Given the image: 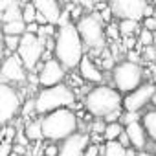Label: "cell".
Instances as JSON below:
<instances>
[{
  "label": "cell",
  "mask_w": 156,
  "mask_h": 156,
  "mask_svg": "<svg viewBox=\"0 0 156 156\" xmlns=\"http://www.w3.org/2000/svg\"><path fill=\"white\" fill-rule=\"evenodd\" d=\"M107 8L110 9L116 20H136L141 22L145 17H152V8L147 0H107Z\"/></svg>",
  "instance_id": "cell-7"
},
{
  "label": "cell",
  "mask_w": 156,
  "mask_h": 156,
  "mask_svg": "<svg viewBox=\"0 0 156 156\" xmlns=\"http://www.w3.org/2000/svg\"><path fill=\"white\" fill-rule=\"evenodd\" d=\"M35 110L39 116H46L59 108H72L75 103V92L70 85L62 83L51 88H42L35 94Z\"/></svg>",
  "instance_id": "cell-4"
},
{
  "label": "cell",
  "mask_w": 156,
  "mask_h": 156,
  "mask_svg": "<svg viewBox=\"0 0 156 156\" xmlns=\"http://www.w3.org/2000/svg\"><path fill=\"white\" fill-rule=\"evenodd\" d=\"M75 26H77V31H79L87 50H90L92 53H101L105 50L107 30H105V22H103L101 15L98 11L83 15L75 22Z\"/></svg>",
  "instance_id": "cell-5"
},
{
  "label": "cell",
  "mask_w": 156,
  "mask_h": 156,
  "mask_svg": "<svg viewBox=\"0 0 156 156\" xmlns=\"http://www.w3.org/2000/svg\"><path fill=\"white\" fill-rule=\"evenodd\" d=\"M24 134L28 136L30 141H41V140H44V134H42V121H41V119H30L28 125L24 127Z\"/></svg>",
  "instance_id": "cell-20"
},
{
  "label": "cell",
  "mask_w": 156,
  "mask_h": 156,
  "mask_svg": "<svg viewBox=\"0 0 156 156\" xmlns=\"http://www.w3.org/2000/svg\"><path fill=\"white\" fill-rule=\"evenodd\" d=\"M53 53L66 72L79 68L83 57L87 55V48L73 22L57 26V33L53 37Z\"/></svg>",
  "instance_id": "cell-1"
},
{
  "label": "cell",
  "mask_w": 156,
  "mask_h": 156,
  "mask_svg": "<svg viewBox=\"0 0 156 156\" xmlns=\"http://www.w3.org/2000/svg\"><path fill=\"white\" fill-rule=\"evenodd\" d=\"M28 79V68L20 61L17 53L6 55V59L0 62V83L8 85H24Z\"/></svg>",
  "instance_id": "cell-10"
},
{
  "label": "cell",
  "mask_w": 156,
  "mask_h": 156,
  "mask_svg": "<svg viewBox=\"0 0 156 156\" xmlns=\"http://www.w3.org/2000/svg\"><path fill=\"white\" fill-rule=\"evenodd\" d=\"M4 42H6V51H9V55H11V53H17L19 51L20 37H17V35H6Z\"/></svg>",
  "instance_id": "cell-26"
},
{
  "label": "cell",
  "mask_w": 156,
  "mask_h": 156,
  "mask_svg": "<svg viewBox=\"0 0 156 156\" xmlns=\"http://www.w3.org/2000/svg\"><path fill=\"white\" fill-rule=\"evenodd\" d=\"M138 156H156L154 152H149V151H141V152H138Z\"/></svg>",
  "instance_id": "cell-35"
},
{
  "label": "cell",
  "mask_w": 156,
  "mask_h": 156,
  "mask_svg": "<svg viewBox=\"0 0 156 156\" xmlns=\"http://www.w3.org/2000/svg\"><path fill=\"white\" fill-rule=\"evenodd\" d=\"M22 108V98L13 85L0 83V129L8 127Z\"/></svg>",
  "instance_id": "cell-9"
},
{
  "label": "cell",
  "mask_w": 156,
  "mask_h": 156,
  "mask_svg": "<svg viewBox=\"0 0 156 156\" xmlns=\"http://www.w3.org/2000/svg\"><path fill=\"white\" fill-rule=\"evenodd\" d=\"M85 108L96 119H107L110 114L123 110V94H119L114 87L98 85L87 92Z\"/></svg>",
  "instance_id": "cell-2"
},
{
  "label": "cell",
  "mask_w": 156,
  "mask_h": 156,
  "mask_svg": "<svg viewBox=\"0 0 156 156\" xmlns=\"http://www.w3.org/2000/svg\"><path fill=\"white\" fill-rule=\"evenodd\" d=\"M33 6L37 8V13H41L48 24H57L61 15H62V8L57 0H31Z\"/></svg>",
  "instance_id": "cell-16"
},
{
  "label": "cell",
  "mask_w": 156,
  "mask_h": 156,
  "mask_svg": "<svg viewBox=\"0 0 156 156\" xmlns=\"http://www.w3.org/2000/svg\"><path fill=\"white\" fill-rule=\"evenodd\" d=\"M79 75H81V79H85L87 83H92L94 87L98 85H103V79H105V75L101 72V66L88 55L83 57L81 64H79Z\"/></svg>",
  "instance_id": "cell-14"
},
{
  "label": "cell",
  "mask_w": 156,
  "mask_h": 156,
  "mask_svg": "<svg viewBox=\"0 0 156 156\" xmlns=\"http://www.w3.org/2000/svg\"><path fill=\"white\" fill-rule=\"evenodd\" d=\"M57 154H59V147L48 141V145L44 147V156H57Z\"/></svg>",
  "instance_id": "cell-32"
},
{
  "label": "cell",
  "mask_w": 156,
  "mask_h": 156,
  "mask_svg": "<svg viewBox=\"0 0 156 156\" xmlns=\"http://www.w3.org/2000/svg\"><path fill=\"white\" fill-rule=\"evenodd\" d=\"M11 156H24V154H17V152H13V154H11Z\"/></svg>",
  "instance_id": "cell-36"
},
{
  "label": "cell",
  "mask_w": 156,
  "mask_h": 156,
  "mask_svg": "<svg viewBox=\"0 0 156 156\" xmlns=\"http://www.w3.org/2000/svg\"><path fill=\"white\" fill-rule=\"evenodd\" d=\"M125 132H127V138L130 141V147L138 152L145 151L147 143H149V136H147V130L145 127L141 125V119L140 121H132V123H127L125 125Z\"/></svg>",
  "instance_id": "cell-15"
},
{
  "label": "cell",
  "mask_w": 156,
  "mask_h": 156,
  "mask_svg": "<svg viewBox=\"0 0 156 156\" xmlns=\"http://www.w3.org/2000/svg\"><path fill=\"white\" fill-rule=\"evenodd\" d=\"M4 39H6V35H4V31H2V26H0V62H2L4 59H6V42H4Z\"/></svg>",
  "instance_id": "cell-30"
},
{
  "label": "cell",
  "mask_w": 156,
  "mask_h": 156,
  "mask_svg": "<svg viewBox=\"0 0 156 156\" xmlns=\"http://www.w3.org/2000/svg\"><path fill=\"white\" fill-rule=\"evenodd\" d=\"M123 132H125V127H123L121 121L107 123V125H105V130H103V140H105V143H107V141H118Z\"/></svg>",
  "instance_id": "cell-21"
},
{
  "label": "cell",
  "mask_w": 156,
  "mask_h": 156,
  "mask_svg": "<svg viewBox=\"0 0 156 156\" xmlns=\"http://www.w3.org/2000/svg\"><path fill=\"white\" fill-rule=\"evenodd\" d=\"M154 11H156V8H154Z\"/></svg>",
  "instance_id": "cell-38"
},
{
  "label": "cell",
  "mask_w": 156,
  "mask_h": 156,
  "mask_svg": "<svg viewBox=\"0 0 156 156\" xmlns=\"http://www.w3.org/2000/svg\"><path fill=\"white\" fill-rule=\"evenodd\" d=\"M22 20L26 24L37 22V8L33 6V2H24L22 4Z\"/></svg>",
  "instance_id": "cell-24"
},
{
  "label": "cell",
  "mask_w": 156,
  "mask_h": 156,
  "mask_svg": "<svg viewBox=\"0 0 156 156\" xmlns=\"http://www.w3.org/2000/svg\"><path fill=\"white\" fill-rule=\"evenodd\" d=\"M143 79H145V70L140 62L123 59L112 68V83L119 94L127 96L134 92L143 85Z\"/></svg>",
  "instance_id": "cell-6"
},
{
  "label": "cell",
  "mask_w": 156,
  "mask_h": 156,
  "mask_svg": "<svg viewBox=\"0 0 156 156\" xmlns=\"http://www.w3.org/2000/svg\"><path fill=\"white\" fill-rule=\"evenodd\" d=\"M141 24H143L145 30H149V31L154 33V30H156V17H154V15H152V17H145V19L141 20Z\"/></svg>",
  "instance_id": "cell-28"
},
{
  "label": "cell",
  "mask_w": 156,
  "mask_h": 156,
  "mask_svg": "<svg viewBox=\"0 0 156 156\" xmlns=\"http://www.w3.org/2000/svg\"><path fill=\"white\" fill-rule=\"evenodd\" d=\"M103 156H138L134 152V149H125L121 143L118 141H107L103 145Z\"/></svg>",
  "instance_id": "cell-17"
},
{
  "label": "cell",
  "mask_w": 156,
  "mask_h": 156,
  "mask_svg": "<svg viewBox=\"0 0 156 156\" xmlns=\"http://www.w3.org/2000/svg\"><path fill=\"white\" fill-rule=\"evenodd\" d=\"M136 39H138V46L147 48V46H154V39H156V37H154V33H152V31H149V30L141 28Z\"/></svg>",
  "instance_id": "cell-25"
},
{
  "label": "cell",
  "mask_w": 156,
  "mask_h": 156,
  "mask_svg": "<svg viewBox=\"0 0 156 156\" xmlns=\"http://www.w3.org/2000/svg\"><path fill=\"white\" fill-rule=\"evenodd\" d=\"M31 87H37L39 85V75H35L33 72H28V79H26Z\"/></svg>",
  "instance_id": "cell-34"
},
{
  "label": "cell",
  "mask_w": 156,
  "mask_h": 156,
  "mask_svg": "<svg viewBox=\"0 0 156 156\" xmlns=\"http://www.w3.org/2000/svg\"><path fill=\"white\" fill-rule=\"evenodd\" d=\"M57 2H59V4H61V2H62V0H57Z\"/></svg>",
  "instance_id": "cell-37"
},
{
  "label": "cell",
  "mask_w": 156,
  "mask_h": 156,
  "mask_svg": "<svg viewBox=\"0 0 156 156\" xmlns=\"http://www.w3.org/2000/svg\"><path fill=\"white\" fill-rule=\"evenodd\" d=\"M64 77H66V70L55 57L46 59L39 68V85L42 88H51V87L62 85Z\"/></svg>",
  "instance_id": "cell-12"
},
{
  "label": "cell",
  "mask_w": 156,
  "mask_h": 156,
  "mask_svg": "<svg viewBox=\"0 0 156 156\" xmlns=\"http://www.w3.org/2000/svg\"><path fill=\"white\" fill-rule=\"evenodd\" d=\"M15 152V143L9 140H2L0 141V156H11Z\"/></svg>",
  "instance_id": "cell-27"
},
{
  "label": "cell",
  "mask_w": 156,
  "mask_h": 156,
  "mask_svg": "<svg viewBox=\"0 0 156 156\" xmlns=\"http://www.w3.org/2000/svg\"><path fill=\"white\" fill-rule=\"evenodd\" d=\"M141 125L145 127L149 140L156 143V108H151L141 114Z\"/></svg>",
  "instance_id": "cell-18"
},
{
  "label": "cell",
  "mask_w": 156,
  "mask_h": 156,
  "mask_svg": "<svg viewBox=\"0 0 156 156\" xmlns=\"http://www.w3.org/2000/svg\"><path fill=\"white\" fill-rule=\"evenodd\" d=\"M143 57H145L147 61H156V48H154V46L143 48Z\"/></svg>",
  "instance_id": "cell-31"
},
{
  "label": "cell",
  "mask_w": 156,
  "mask_h": 156,
  "mask_svg": "<svg viewBox=\"0 0 156 156\" xmlns=\"http://www.w3.org/2000/svg\"><path fill=\"white\" fill-rule=\"evenodd\" d=\"M99 152H103V149H99L96 143H88V147L85 149V156H99Z\"/></svg>",
  "instance_id": "cell-29"
},
{
  "label": "cell",
  "mask_w": 156,
  "mask_h": 156,
  "mask_svg": "<svg viewBox=\"0 0 156 156\" xmlns=\"http://www.w3.org/2000/svg\"><path fill=\"white\" fill-rule=\"evenodd\" d=\"M46 44H48V41L39 37V35L24 33L20 37V46H19L17 55L24 62L28 72H35L37 68H41V64H42L41 61L46 53Z\"/></svg>",
  "instance_id": "cell-8"
},
{
  "label": "cell",
  "mask_w": 156,
  "mask_h": 156,
  "mask_svg": "<svg viewBox=\"0 0 156 156\" xmlns=\"http://www.w3.org/2000/svg\"><path fill=\"white\" fill-rule=\"evenodd\" d=\"M154 96H156V85L154 83H143L134 92L123 96V108H125V112L140 114V110H143L154 99Z\"/></svg>",
  "instance_id": "cell-11"
},
{
  "label": "cell",
  "mask_w": 156,
  "mask_h": 156,
  "mask_svg": "<svg viewBox=\"0 0 156 156\" xmlns=\"http://www.w3.org/2000/svg\"><path fill=\"white\" fill-rule=\"evenodd\" d=\"M26 28H28V24H26L24 20H13V22L2 24L4 35H17V37H22V35L26 33Z\"/></svg>",
  "instance_id": "cell-22"
},
{
  "label": "cell",
  "mask_w": 156,
  "mask_h": 156,
  "mask_svg": "<svg viewBox=\"0 0 156 156\" xmlns=\"http://www.w3.org/2000/svg\"><path fill=\"white\" fill-rule=\"evenodd\" d=\"M90 143V136L87 132H75L62 143H59L57 156H85V149Z\"/></svg>",
  "instance_id": "cell-13"
},
{
  "label": "cell",
  "mask_w": 156,
  "mask_h": 156,
  "mask_svg": "<svg viewBox=\"0 0 156 156\" xmlns=\"http://www.w3.org/2000/svg\"><path fill=\"white\" fill-rule=\"evenodd\" d=\"M77 2H79V6H81V8L88 9L90 13H92V9H94V6H96V0H77Z\"/></svg>",
  "instance_id": "cell-33"
},
{
  "label": "cell",
  "mask_w": 156,
  "mask_h": 156,
  "mask_svg": "<svg viewBox=\"0 0 156 156\" xmlns=\"http://www.w3.org/2000/svg\"><path fill=\"white\" fill-rule=\"evenodd\" d=\"M118 28H119V35L123 39L134 37L136 33H140V22H136V20H121V22H118Z\"/></svg>",
  "instance_id": "cell-23"
},
{
  "label": "cell",
  "mask_w": 156,
  "mask_h": 156,
  "mask_svg": "<svg viewBox=\"0 0 156 156\" xmlns=\"http://www.w3.org/2000/svg\"><path fill=\"white\" fill-rule=\"evenodd\" d=\"M0 20H2V24L13 22V20H22V6L17 2V0H13L9 6L0 13Z\"/></svg>",
  "instance_id": "cell-19"
},
{
  "label": "cell",
  "mask_w": 156,
  "mask_h": 156,
  "mask_svg": "<svg viewBox=\"0 0 156 156\" xmlns=\"http://www.w3.org/2000/svg\"><path fill=\"white\" fill-rule=\"evenodd\" d=\"M41 121H42L44 140L50 143H62L64 140H68L75 132H79L77 130L79 121H77V116L72 108L53 110V112L42 116Z\"/></svg>",
  "instance_id": "cell-3"
}]
</instances>
